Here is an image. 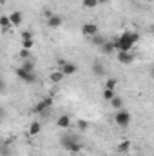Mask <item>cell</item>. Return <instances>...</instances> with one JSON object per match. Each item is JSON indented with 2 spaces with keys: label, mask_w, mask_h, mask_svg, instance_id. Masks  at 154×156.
<instances>
[{
  "label": "cell",
  "mask_w": 154,
  "mask_h": 156,
  "mask_svg": "<svg viewBox=\"0 0 154 156\" xmlns=\"http://www.w3.org/2000/svg\"><path fill=\"white\" fill-rule=\"evenodd\" d=\"M60 144H62V145H64V147H65L69 153H73V154H78V153H82V149H83V145L78 142L75 136H67V134L60 138Z\"/></svg>",
  "instance_id": "1"
},
{
  "label": "cell",
  "mask_w": 154,
  "mask_h": 156,
  "mask_svg": "<svg viewBox=\"0 0 154 156\" xmlns=\"http://www.w3.org/2000/svg\"><path fill=\"white\" fill-rule=\"evenodd\" d=\"M114 44H116V51H123V53H127V51H131V49L134 47L132 40L129 37V31H125L123 35H120V37L114 40Z\"/></svg>",
  "instance_id": "2"
},
{
  "label": "cell",
  "mask_w": 154,
  "mask_h": 156,
  "mask_svg": "<svg viewBox=\"0 0 154 156\" xmlns=\"http://www.w3.org/2000/svg\"><path fill=\"white\" fill-rule=\"evenodd\" d=\"M131 113L129 111H125V109H120V111H116L114 115V122L118 127H121V129H125V127H129V123H131Z\"/></svg>",
  "instance_id": "3"
},
{
  "label": "cell",
  "mask_w": 154,
  "mask_h": 156,
  "mask_svg": "<svg viewBox=\"0 0 154 156\" xmlns=\"http://www.w3.org/2000/svg\"><path fill=\"white\" fill-rule=\"evenodd\" d=\"M58 71L64 73V76H71L78 73V66L75 62H65V60H58Z\"/></svg>",
  "instance_id": "4"
},
{
  "label": "cell",
  "mask_w": 154,
  "mask_h": 156,
  "mask_svg": "<svg viewBox=\"0 0 154 156\" xmlns=\"http://www.w3.org/2000/svg\"><path fill=\"white\" fill-rule=\"evenodd\" d=\"M16 78H18L20 82H24V83H35V82H37V75H35V73H29V71H26V69H22V67L16 69Z\"/></svg>",
  "instance_id": "5"
},
{
  "label": "cell",
  "mask_w": 154,
  "mask_h": 156,
  "mask_svg": "<svg viewBox=\"0 0 154 156\" xmlns=\"http://www.w3.org/2000/svg\"><path fill=\"white\" fill-rule=\"evenodd\" d=\"M100 33V29H98V26L96 24H91V22H87V24H83L82 26V35L83 37H87V38H93L94 35H98Z\"/></svg>",
  "instance_id": "6"
},
{
  "label": "cell",
  "mask_w": 154,
  "mask_h": 156,
  "mask_svg": "<svg viewBox=\"0 0 154 156\" xmlns=\"http://www.w3.org/2000/svg\"><path fill=\"white\" fill-rule=\"evenodd\" d=\"M53 107V98L49 96V98H44V100H40L38 104L33 107V111L35 113H38V115H42V113H45L47 109H51Z\"/></svg>",
  "instance_id": "7"
},
{
  "label": "cell",
  "mask_w": 154,
  "mask_h": 156,
  "mask_svg": "<svg viewBox=\"0 0 154 156\" xmlns=\"http://www.w3.org/2000/svg\"><path fill=\"white\" fill-rule=\"evenodd\" d=\"M116 58H118V62H120V64H123V66H131V64L134 62V55H132L131 51H127V53H123V51H118Z\"/></svg>",
  "instance_id": "8"
},
{
  "label": "cell",
  "mask_w": 154,
  "mask_h": 156,
  "mask_svg": "<svg viewBox=\"0 0 154 156\" xmlns=\"http://www.w3.org/2000/svg\"><path fill=\"white\" fill-rule=\"evenodd\" d=\"M7 18H9V22H11V27H13V26L16 27V26L22 24V20H24V13H22V11H13Z\"/></svg>",
  "instance_id": "9"
},
{
  "label": "cell",
  "mask_w": 154,
  "mask_h": 156,
  "mask_svg": "<svg viewBox=\"0 0 154 156\" xmlns=\"http://www.w3.org/2000/svg\"><path fill=\"white\" fill-rule=\"evenodd\" d=\"M98 49H100L103 55H111V53H114V51H116V44L113 42V40H105Z\"/></svg>",
  "instance_id": "10"
},
{
  "label": "cell",
  "mask_w": 154,
  "mask_h": 156,
  "mask_svg": "<svg viewBox=\"0 0 154 156\" xmlns=\"http://www.w3.org/2000/svg\"><path fill=\"white\" fill-rule=\"evenodd\" d=\"M62 24H64V18H62L60 15H51V16L47 18V26H49V27H53V29L60 27Z\"/></svg>",
  "instance_id": "11"
},
{
  "label": "cell",
  "mask_w": 154,
  "mask_h": 156,
  "mask_svg": "<svg viewBox=\"0 0 154 156\" xmlns=\"http://www.w3.org/2000/svg\"><path fill=\"white\" fill-rule=\"evenodd\" d=\"M56 125H58L60 129H69V125H71V116H69V115H60V116L56 118Z\"/></svg>",
  "instance_id": "12"
},
{
  "label": "cell",
  "mask_w": 154,
  "mask_h": 156,
  "mask_svg": "<svg viewBox=\"0 0 154 156\" xmlns=\"http://www.w3.org/2000/svg\"><path fill=\"white\" fill-rule=\"evenodd\" d=\"M40 131H42V123L40 122H31L29 123V129H27V134L31 136V138H35V136H38Z\"/></svg>",
  "instance_id": "13"
},
{
  "label": "cell",
  "mask_w": 154,
  "mask_h": 156,
  "mask_svg": "<svg viewBox=\"0 0 154 156\" xmlns=\"http://www.w3.org/2000/svg\"><path fill=\"white\" fill-rule=\"evenodd\" d=\"M109 104H111V107H113L114 111L123 109V105H125V102H123V98H121V96H114V98H111V100H109Z\"/></svg>",
  "instance_id": "14"
},
{
  "label": "cell",
  "mask_w": 154,
  "mask_h": 156,
  "mask_svg": "<svg viewBox=\"0 0 154 156\" xmlns=\"http://www.w3.org/2000/svg\"><path fill=\"white\" fill-rule=\"evenodd\" d=\"M91 71H93L96 76H103V75H105V67H103L102 62H94V64L91 66Z\"/></svg>",
  "instance_id": "15"
},
{
  "label": "cell",
  "mask_w": 154,
  "mask_h": 156,
  "mask_svg": "<svg viewBox=\"0 0 154 156\" xmlns=\"http://www.w3.org/2000/svg\"><path fill=\"white\" fill-rule=\"evenodd\" d=\"M64 78H65V76H64V73H62V71H53V73L49 75V80H51L53 83H60Z\"/></svg>",
  "instance_id": "16"
},
{
  "label": "cell",
  "mask_w": 154,
  "mask_h": 156,
  "mask_svg": "<svg viewBox=\"0 0 154 156\" xmlns=\"http://www.w3.org/2000/svg\"><path fill=\"white\" fill-rule=\"evenodd\" d=\"M0 27H2V31H4V33L11 29V22H9V18H7L5 15H0Z\"/></svg>",
  "instance_id": "17"
},
{
  "label": "cell",
  "mask_w": 154,
  "mask_h": 156,
  "mask_svg": "<svg viewBox=\"0 0 154 156\" xmlns=\"http://www.w3.org/2000/svg\"><path fill=\"white\" fill-rule=\"evenodd\" d=\"M20 67H22V69H26V71H29V73H35V64H33V60H31V58H29V60H24Z\"/></svg>",
  "instance_id": "18"
},
{
  "label": "cell",
  "mask_w": 154,
  "mask_h": 156,
  "mask_svg": "<svg viewBox=\"0 0 154 156\" xmlns=\"http://www.w3.org/2000/svg\"><path fill=\"white\" fill-rule=\"evenodd\" d=\"M129 149H131V142H129V140H123V142L118 145V153H121V154L129 153Z\"/></svg>",
  "instance_id": "19"
},
{
  "label": "cell",
  "mask_w": 154,
  "mask_h": 156,
  "mask_svg": "<svg viewBox=\"0 0 154 156\" xmlns=\"http://www.w3.org/2000/svg\"><path fill=\"white\" fill-rule=\"evenodd\" d=\"M82 5L85 9H94L98 5V0H82Z\"/></svg>",
  "instance_id": "20"
},
{
  "label": "cell",
  "mask_w": 154,
  "mask_h": 156,
  "mask_svg": "<svg viewBox=\"0 0 154 156\" xmlns=\"http://www.w3.org/2000/svg\"><path fill=\"white\" fill-rule=\"evenodd\" d=\"M102 96H103L105 102H109L111 98H114L116 96V91H113V89H103V94H102Z\"/></svg>",
  "instance_id": "21"
},
{
  "label": "cell",
  "mask_w": 154,
  "mask_h": 156,
  "mask_svg": "<svg viewBox=\"0 0 154 156\" xmlns=\"http://www.w3.org/2000/svg\"><path fill=\"white\" fill-rule=\"evenodd\" d=\"M116 85H118V80H116V78H107L105 89H113V91H116Z\"/></svg>",
  "instance_id": "22"
},
{
  "label": "cell",
  "mask_w": 154,
  "mask_h": 156,
  "mask_svg": "<svg viewBox=\"0 0 154 156\" xmlns=\"http://www.w3.org/2000/svg\"><path fill=\"white\" fill-rule=\"evenodd\" d=\"M93 44H94V45H96V47H100V45H102V44H103V42H105V38H103V37H102V35H100V33H98V35H94V37H93Z\"/></svg>",
  "instance_id": "23"
},
{
  "label": "cell",
  "mask_w": 154,
  "mask_h": 156,
  "mask_svg": "<svg viewBox=\"0 0 154 156\" xmlns=\"http://www.w3.org/2000/svg\"><path fill=\"white\" fill-rule=\"evenodd\" d=\"M33 45H35V40H22V49H33Z\"/></svg>",
  "instance_id": "24"
},
{
  "label": "cell",
  "mask_w": 154,
  "mask_h": 156,
  "mask_svg": "<svg viewBox=\"0 0 154 156\" xmlns=\"http://www.w3.org/2000/svg\"><path fill=\"white\" fill-rule=\"evenodd\" d=\"M129 37H131V40H132V44H134V45L140 42V35H138L136 31H129Z\"/></svg>",
  "instance_id": "25"
},
{
  "label": "cell",
  "mask_w": 154,
  "mask_h": 156,
  "mask_svg": "<svg viewBox=\"0 0 154 156\" xmlns=\"http://www.w3.org/2000/svg\"><path fill=\"white\" fill-rule=\"evenodd\" d=\"M20 58H22V60H29V58H31V51H29V49H22V51H20Z\"/></svg>",
  "instance_id": "26"
},
{
  "label": "cell",
  "mask_w": 154,
  "mask_h": 156,
  "mask_svg": "<svg viewBox=\"0 0 154 156\" xmlns=\"http://www.w3.org/2000/svg\"><path fill=\"white\" fill-rule=\"evenodd\" d=\"M20 37H22V40H33V31H22L20 33Z\"/></svg>",
  "instance_id": "27"
},
{
  "label": "cell",
  "mask_w": 154,
  "mask_h": 156,
  "mask_svg": "<svg viewBox=\"0 0 154 156\" xmlns=\"http://www.w3.org/2000/svg\"><path fill=\"white\" fill-rule=\"evenodd\" d=\"M78 129H80V131H85V129H87V127H89V122H87V120H78Z\"/></svg>",
  "instance_id": "28"
},
{
  "label": "cell",
  "mask_w": 154,
  "mask_h": 156,
  "mask_svg": "<svg viewBox=\"0 0 154 156\" xmlns=\"http://www.w3.org/2000/svg\"><path fill=\"white\" fill-rule=\"evenodd\" d=\"M5 91V82H4V78H0V93H4Z\"/></svg>",
  "instance_id": "29"
},
{
  "label": "cell",
  "mask_w": 154,
  "mask_h": 156,
  "mask_svg": "<svg viewBox=\"0 0 154 156\" xmlns=\"http://www.w3.org/2000/svg\"><path fill=\"white\" fill-rule=\"evenodd\" d=\"M109 2H111V0H98V5H100V4H109Z\"/></svg>",
  "instance_id": "30"
},
{
  "label": "cell",
  "mask_w": 154,
  "mask_h": 156,
  "mask_svg": "<svg viewBox=\"0 0 154 156\" xmlns=\"http://www.w3.org/2000/svg\"><path fill=\"white\" fill-rule=\"evenodd\" d=\"M4 115H5V113H4V109H2V107H0V120H2V118H4Z\"/></svg>",
  "instance_id": "31"
},
{
  "label": "cell",
  "mask_w": 154,
  "mask_h": 156,
  "mask_svg": "<svg viewBox=\"0 0 154 156\" xmlns=\"http://www.w3.org/2000/svg\"><path fill=\"white\" fill-rule=\"evenodd\" d=\"M0 4H5V0H0Z\"/></svg>",
  "instance_id": "32"
},
{
  "label": "cell",
  "mask_w": 154,
  "mask_h": 156,
  "mask_svg": "<svg viewBox=\"0 0 154 156\" xmlns=\"http://www.w3.org/2000/svg\"><path fill=\"white\" fill-rule=\"evenodd\" d=\"M123 156H131V154H127V153H125V154H123Z\"/></svg>",
  "instance_id": "33"
},
{
  "label": "cell",
  "mask_w": 154,
  "mask_h": 156,
  "mask_svg": "<svg viewBox=\"0 0 154 156\" xmlns=\"http://www.w3.org/2000/svg\"><path fill=\"white\" fill-rule=\"evenodd\" d=\"M132 2H140V0H132Z\"/></svg>",
  "instance_id": "34"
},
{
  "label": "cell",
  "mask_w": 154,
  "mask_h": 156,
  "mask_svg": "<svg viewBox=\"0 0 154 156\" xmlns=\"http://www.w3.org/2000/svg\"><path fill=\"white\" fill-rule=\"evenodd\" d=\"M147 2H154V0H147Z\"/></svg>",
  "instance_id": "35"
}]
</instances>
